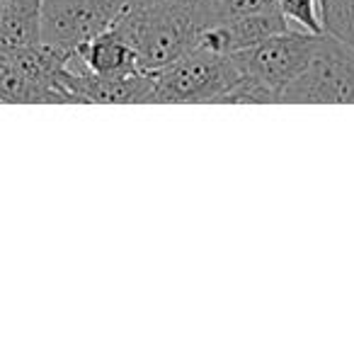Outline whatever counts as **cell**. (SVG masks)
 <instances>
[{
  "instance_id": "obj_1",
  "label": "cell",
  "mask_w": 354,
  "mask_h": 354,
  "mask_svg": "<svg viewBox=\"0 0 354 354\" xmlns=\"http://www.w3.org/2000/svg\"><path fill=\"white\" fill-rule=\"evenodd\" d=\"M223 17L221 0H165L127 10L114 27L133 46L138 68L156 73L194 49L199 32Z\"/></svg>"
},
{
  "instance_id": "obj_2",
  "label": "cell",
  "mask_w": 354,
  "mask_h": 354,
  "mask_svg": "<svg viewBox=\"0 0 354 354\" xmlns=\"http://www.w3.org/2000/svg\"><path fill=\"white\" fill-rule=\"evenodd\" d=\"M238 75L228 56L189 49L153 73L151 104H216Z\"/></svg>"
},
{
  "instance_id": "obj_3",
  "label": "cell",
  "mask_w": 354,
  "mask_h": 354,
  "mask_svg": "<svg viewBox=\"0 0 354 354\" xmlns=\"http://www.w3.org/2000/svg\"><path fill=\"white\" fill-rule=\"evenodd\" d=\"M284 104H354V49L320 35L310 61L281 93Z\"/></svg>"
},
{
  "instance_id": "obj_4",
  "label": "cell",
  "mask_w": 354,
  "mask_h": 354,
  "mask_svg": "<svg viewBox=\"0 0 354 354\" xmlns=\"http://www.w3.org/2000/svg\"><path fill=\"white\" fill-rule=\"evenodd\" d=\"M320 35H308L301 30H286L274 37H267L260 44L250 46L231 54L228 59L238 68L241 75L257 80L267 90L281 100L284 88L304 71V66L310 61L315 46H318Z\"/></svg>"
},
{
  "instance_id": "obj_5",
  "label": "cell",
  "mask_w": 354,
  "mask_h": 354,
  "mask_svg": "<svg viewBox=\"0 0 354 354\" xmlns=\"http://www.w3.org/2000/svg\"><path fill=\"white\" fill-rule=\"evenodd\" d=\"M129 0H41V41L78 51L127 12Z\"/></svg>"
},
{
  "instance_id": "obj_6",
  "label": "cell",
  "mask_w": 354,
  "mask_h": 354,
  "mask_svg": "<svg viewBox=\"0 0 354 354\" xmlns=\"http://www.w3.org/2000/svg\"><path fill=\"white\" fill-rule=\"evenodd\" d=\"M66 90L73 104H151L153 73L136 71L124 75H100L85 68L78 51L71 56Z\"/></svg>"
},
{
  "instance_id": "obj_7",
  "label": "cell",
  "mask_w": 354,
  "mask_h": 354,
  "mask_svg": "<svg viewBox=\"0 0 354 354\" xmlns=\"http://www.w3.org/2000/svg\"><path fill=\"white\" fill-rule=\"evenodd\" d=\"M286 30H291V25L284 20V15L279 10L223 17V20L214 22V25L204 27L199 32L194 49L212 51V54L218 56H231L236 51L250 49V46L260 44L267 37H274Z\"/></svg>"
},
{
  "instance_id": "obj_8",
  "label": "cell",
  "mask_w": 354,
  "mask_h": 354,
  "mask_svg": "<svg viewBox=\"0 0 354 354\" xmlns=\"http://www.w3.org/2000/svg\"><path fill=\"white\" fill-rule=\"evenodd\" d=\"M78 56L85 64V68L100 75H124L141 71L133 46L124 39V35L114 25L104 30L102 35L85 41L78 49Z\"/></svg>"
},
{
  "instance_id": "obj_9",
  "label": "cell",
  "mask_w": 354,
  "mask_h": 354,
  "mask_svg": "<svg viewBox=\"0 0 354 354\" xmlns=\"http://www.w3.org/2000/svg\"><path fill=\"white\" fill-rule=\"evenodd\" d=\"M41 44V0H6L0 10V51L15 54Z\"/></svg>"
},
{
  "instance_id": "obj_10",
  "label": "cell",
  "mask_w": 354,
  "mask_h": 354,
  "mask_svg": "<svg viewBox=\"0 0 354 354\" xmlns=\"http://www.w3.org/2000/svg\"><path fill=\"white\" fill-rule=\"evenodd\" d=\"M0 102L6 104H54L49 93L20 73L10 54L0 51Z\"/></svg>"
},
{
  "instance_id": "obj_11",
  "label": "cell",
  "mask_w": 354,
  "mask_h": 354,
  "mask_svg": "<svg viewBox=\"0 0 354 354\" xmlns=\"http://www.w3.org/2000/svg\"><path fill=\"white\" fill-rule=\"evenodd\" d=\"M323 32L354 49V0H320Z\"/></svg>"
},
{
  "instance_id": "obj_12",
  "label": "cell",
  "mask_w": 354,
  "mask_h": 354,
  "mask_svg": "<svg viewBox=\"0 0 354 354\" xmlns=\"http://www.w3.org/2000/svg\"><path fill=\"white\" fill-rule=\"evenodd\" d=\"M277 8L294 30L325 35L320 20V0H277Z\"/></svg>"
},
{
  "instance_id": "obj_13",
  "label": "cell",
  "mask_w": 354,
  "mask_h": 354,
  "mask_svg": "<svg viewBox=\"0 0 354 354\" xmlns=\"http://www.w3.org/2000/svg\"><path fill=\"white\" fill-rule=\"evenodd\" d=\"M226 17L236 15H257V12H272L279 10L277 0H221Z\"/></svg>"
},
{
  "instance_id": "obj_14",
  "label": "cell",
  "mask_w": 354,
  "mask_h": 354,
  "mask_svg": "<svg viewBox=\"0 0 354 354\" xmlns=\"http://www.w3.org/2000/svg\"><path fill=\"white\" fill-rule=\"evenodd\" d=\"M156 3H165V0H129V3H127V10H136V8L156 6Z\"/></svg>"
},
{
  "instance_id": "obj_15",
  "label": "cell",
  "mask_w": 354,
  "mask_h": 354,
  "mask_svg": "<svg viewBox=\"0 0 354 354\" xmlns=\"http://www.w3.org/2000/svg\"><path fill=\"white\" fill-rule=\"evenodd\" d=\"M3 6H6V0H0V10H3Z\"/></svg>"
}]
</instances>
